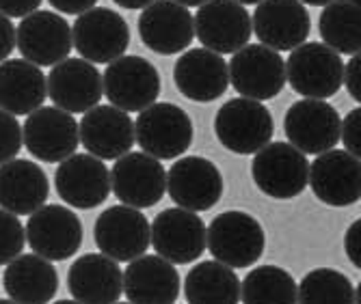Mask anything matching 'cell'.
Segmentation results:
<instances>
[{"mask_svg": "<svg viewBox=\"0 0 361 304\" xmlns=\"http://www.w3.org/2000/svg\"><path fill=\"white\" fill-rule=\"evenodd\" d=\"M214 134L219 143L238 156H251L271 143L275 121L271 110L249 97L229 99L214 117Z\"/></svg>", "mask_w": 361, "mask_h": 304, "instance_id": "obj_1", "label": "cell"}, {"mask_svg": "<svg viewBox=\"0 0 361 304\" xmlns=\"http://www.w3.org/2000/svg\"><path fill=\"white\" fill-rule=\"evenodd\" d=\"M344 61L329 46L305 42L290 50L286 82L292 91L310 99H329L342 89Z\"/></svg>", "mask_w": 361, "mask_h": 304, "instance_id": "obj_2", "label": "cell"}, {"mask_svg": "<svg viewBox=\"0 0 361 304\" xmlns=\"http://www.w3.org/2000/svg\"><path fill=\"white\" fill-rule=\"evenodd\" d=\"M135 143L156 160H176L184 156L192 143V121L184 108L167 101H154L139 110Z\"/></svg>", "mask_w": 361, "mask_h": 304, "instance_id": "obj_3", "label": "cell"}, {"mask_svg": "<svg viewBox=\"0 0 361 304\" xmlns=\"http://www.w3.org/2000/svg\"><path fill=\"white\" fill-rule=\"evenodd\" d=\"M267 246L262 224L245 212H223L206 229V248L212 257L229 267L253 265Z\"/></svg>", "mask_w": 361, "mask_h": 304, "instance_id": "obj_4", "label": "cell"}, {"mask_svg": "<svg viewBox=\"0 0 361 304\" xmlns=\"http://www.w3.org/2000/svg\"><path fill=\"white\" fill-rule=\"evenodd\" d=\"M251 175L255 186L273 198H294L307 188L310 162L290 143H269L255 151Z\"/></svg>", "mask_w": 361, "mask_h": 304, "instance_id": "obj_5", "label": "cell"}, {"mask_svg": "<svg viewBox=\"0 0 361 304\" xmlns=\"http://www.w3.org/2000/svg\"><path fill=\"white\" fill-rule=\"evenodd\" d=\"M102 91L111 106L123 113H139L160 95V76L143 56H119L109 63L102 76Z\"/></svg>", "mask_w": 361, "mask_h": 304, "instance_id": "obj_6", "label": "cell"}, {"mask_svg": "<svg viewBox=\"0 0 361 304\" xmlns=\"http://www.w3.org/2000/svg\"><path fill=\"white\" fill-rule=\"evenodd\" d=\"M227 74L229 82L243 97L255 101L273 99L286 87L283 58L262 44H247L234 52L232 61L227 63Z\"/></svg>", "mask_w": 361, "mask_h": 304, "instance_id": "obj_7", "label": "cell"}, {"mask_svg": "<svg viewBox=\"0 0 361 304\" xmlns=\"http://www.w3.org/2000/svg\"><path fill=\"white\" fill-rule=\"evenodd\" d=\"M113 194L128 208L147 210L167 192V171L160 160L145 151H128L111 171Z\"/></svg>", "mask_w": 361, "mask_h": 304, "instance_id": "obj_8", "label": "cell"}, {"mask_svg": "<svg viewBox=\"0 0 361 304\" xmlns=\"http://www.w3.org/2000/svg\"><path fill=\"white\" fill-rule=\"evenodd\" d=\"M26 244L48 261L72 259L82 246V222L76 212L61 205H44L28 214Z\"/></svg>", "mask_w": 361, "mask_h": 304, "instance_id": "obj_9", "label": "cell"}, {"mask_svg": "<svg viewBox=\"0 0 361 304\" xmlns=\"http://www.w3.org/2000/svg\"><path fill=\"white\" fill-rule=\"evenodd\" d=\"M72 46H76V52L85 61L93 65H109L128 50L130 26L117 11L91 7L80 13L72 26Z\"/></svg>", "mask_w": 361, "mask_h": 304, "instance_id": "obj_10", "label": "cell"}, {"mask_svg": "<svg viewBox=\"0 0 361 304\" xmlns=\"http://www.w3.org/2000/svg\"><path fill=\"white\" fill-rule=\"evenodd\" d=\"M149 246L173 265H186L206 251V222L197 212L171 208L149 222Z\"/></svg>", "mask_w": 361, "mask_h": 304, "instance_id": "obj_11", "label": "cell"}, {"mask_svg": "<svg viewBox=\"0 0 361 304\" xmlns=\"http://www.w3.org/2000/svg\"><path fill=\"white\" fill-rule=\"evenodd\" d=\"M22 143L37 160L59 164L76 153L80 145L78 123L72 113H65L56 106H39L24 121Z\"/></svg>", "mask_w": 361, "mask_h": 304, "instance_id": "obj_12", "label": "cell"}, {"mask_svg": "<svg viewBox=\"0 0 361 304\" xmlns=\"http://www.w3.org/2000/svg\"><path fill=\"white\" fill-rule=\"evenodd\" d=\"M340 113L324 99H301L292 104L283 119L290 145L307 156H318L340 143Z\"/></svg>", "mask_w": 361, "mask_h": 304, "instance_id": "obj_13", "label": "cell"}, {"mask_svg": "<svg viewBox=\"0 0 361 304\" xmlns=\"http://www.w3.org/2000/svg\"><path fill=\"white\" fill-rule=\"evenodd\" d=\"M195 35L206 50L216 54H232L249 44L251 15L236 0H208L192 15Z\"/></svg>", "mask_w": 361, "mask_h": 304, "instance_id": "obj_14", "label": "cell"}, {"mask_svg": "<svg viewBox=\"0 0 361 304\" xmlns=\"http://www.w3.org/2000/svg\"><path fill=\"white\" fill-rule=\"evenodd\" d=\"M54 186L68 205L76 210H93L100 208L111 194V171L104 160L91 153H72L61 160Z\"/></svg>", "mask_w": 361, "mask_h": 304, "instance_id": "obj_15", "label": "cell"}, {"mask_svg": "<svg viewBox=\"0 0 361 304\" xmlns=\"http://www.w3.org/2000/svg\"><path fill=\"white\" fill-rule=\"evenodd\" d=\"M22 58L37 67H52L72 52V26L54 11H32L16 28Z\"/></svg>", "mask_w": 361, "mask_h": 304, "instance_id": "obj_16", "label": "cell"}, {"mask_svg": "<svg viewBox=\"0 0 361 304\" xmlns=\"http://www.w3.org/2000/svg\"><path fill=\"white\" fill-rule=\"evenodd\" d=\"M251 30L262 46L290 52L307 42L312 20L299 0H262L251 15Z\"/></svg>", "mask_w": 361, "mask_h": 304, "instance_id": "obj_17", "label": "cell"}, {"mask_svg": "<svg viewBox=\"0 0 361 304\" xmlns=\"http://www.w3.org/2000/svg\"><path fill=\"white\" fill-rule=\"evenodd\" d=\"M307 184L314 196L331 208H348L361 196V164L346 149L318 153L310 164Z\"/></svg>", "mask_w": 361, "mask_h": 304, "instance_id": "obj_18", "label": "cell"}, {"mask_svg": "<svg viewBox=\"0 0 361 304\" xmlns=\"http://www.w3.org/2000/svg\"><path fill=\"white\" fill-rule=\"evenodd\" d=\"M167 192L178 208L208 212L223 196V175L214 162L186 156L173 162L167 171Z\"/></svg>", "mask_w": 361, "mask_h": 304, "instance_id": "obj_19", "label": "cell"}, {"mask_svg": "<svg viewBox=\"0 0 361 304\" xmlns=\"http://www.w3.org/2000/svg\"><path fill=\"white\" fill-rule=\"evenodd\" d=\"M95 244L115 261H133L149 248V220L137 208L115 205L95 220Z\"/></svg>", "mask_w": 361, "mask_h": 304, "instance_id": "obj_20", "label": "cell"}, {"mask_svg": "<svg viewBox=\"0 0 361 304\" xmlns=\"http://www.w3.org/2000/svg\"><path fill=\"white\" fill-rule=\"evenodd\" d=\"M46 91L52 104L65 113H87L100 104L104 95L102 74L85 58H63L52 65L46 78Z\"/></svg>", "mask_w": 361, "mask_h": 304, "instance_id": "obj_21", "label": "cell"}, {"mask_svg": "<svg viewBox=\"0 0 361 304\" xmlns=\"http://www.w3.org/2000/svg\"><path fill=\"white\" fill-rule=\"evenodd\" d=\"M139 35L160 56L180 54L195 39L192 15L173 0H154L139 15Z\"/></svg>", "mask_w": 361, "mask_h": 304, "instance_id": "obj_22", "label": "cell"}, {"mask_svg": "<svg viewBox=\"0 0 361 304\" xmlns=\"http://www.w3.org/2000/svg\"><path fill=\"white\" fill-rule=\"evenodd\" d=\"M78 139L82 147L100 160H117L135 147V121L115 106H93L82 113Z\"/></svg>", "mask_w": 361, "mask_h": 304, "instance_id": "obj_23", "label": "cell"}, {"mask_svg": "<svg viewBox=\"0 0 361 304\" xmlns=\"http://www.w3.org/2000/svg\"><path fill=\"white\" fill-rule=\"evenodd\" d=\"M173 82L186 99L208 104L223 97L229 87L227 63L223 54L206 48L188 50L173 65Z\"/></svg>", "mask_w": 361, "mask_h": 304, "instance_id": "obj_24", "label": "cell"}, {"mask_svg": "<svg viewBox=\"0 0 361 304\" xmlns=\"http://www.w3.org/2000/svg\"><path fill=\"white\" fill-rule=\"evenodd\" d=\"M123 296L133 304H173L180 296V274L160 255H139L123 272Z\"/></svg>", "mask_w": 361, "mask_h": 304, "instance_id": "obj_25", "label": "cell"}, {"mask_svg": "<svg viewBox=\"0 0 361 304\" xmlns=\"http://www.w3.org/2000/svg\"><path fill=\"white\" fill-rule=\"evenodd\" d=\"M68 289L72 300L82 304H115L123 296V272L119 261L87 253L68 270Z\"/></svg>", "mask_w": 361, "mask_h": 304, "instance_id": "obj_26", "label": "cell"}, {"mask_svg": "<svg viewBox=\"0 0 361 304\" xmlns=\"http://www.w3.org/2000/svg\"><path fill=\"white\" fill-rule=\"evenodd\" d=\"M50 196V182L44 168L30 160H9L0 164V208L28 216Z\"/></svg>", "mask_w": 361, "mask_h": 304, "instance_id": "obj_27", "label": "cell"}, {"mask_svg": "<svg viewBox=\"0 0 361 304\" xmlns=\"http://www.w3.org/2000/svg\"><path fill=\"white\" fill-rule=\"evenodd\" d=\"M3 285L11 302L46 304L59 291V272L48 259L35 253L18 255L7 263Z\"/></svg>", "mask_w": 361, "mask_h": 304, "instance_id": "obj_28", "label": "cell"}, {"mask_svg": "<svg viewBox=\"0 0 361 304\" xmlns=\"http://www.w3.org/2000/svg\"><path fill=\"white\" fill-rule=\"evenodd\" d=\"M48 97L42 67L26 58H7L0 63V110L13 117L30 115Z\"/></svg>", "mask_w": 361, "mask_h": 304, "instance_id": "obj_29", "label": "cell"}, {"mask_svg": "<svg viewBox=\"0 0 361 304\" xmlns=\"http://www.w3.org/2000/svg\"><path fill=\"white\" fill-rule=\"evenodd\" d=\"M184 296L190 304H236L240 302V281L229 267L221 261H202L184 281Z\"/></svg>", "mask_w": 361, "mask_h": 304, "instance_id": "obj_30", "label": "cell"}, {"mask_svg": "<svg viewBox=\"0 0 361 304\" xmlns=\"http://www.w3.org/2000/svg\"><path fill=\"white\" fill-rule=\"evenodd\" d=\"M320 37L338 54H359L361 50V5L350 0H331L324 5L320 20Z\"/></svg>", "mask_w": 361, "mask_h": 304, "instance_id": "obj_31", "label": "cell"}, {"mask_svg": "<svg viewBox=\"0 0 361 304\" xmlns=\"http://www.w3.org/2000/svg\"><path fill=\"white\" fill-rule=\"evenodd\" d=\"M240 300L245 304H294L297 283L279 265H257L240 283Z\"/></svg>", "mask_w": 361, "mask_h": 304, "instance_id": "obj_32", "label": "cell"}, {"mask_svg": "<svg viewBox=\"0 0 361 304\" xmlns=\"http://www.w3.org/2000/svg\"><path fill=\"white\" fill-rule=\"evenodd\" d=\"M297 302L301 304H353L355 289L346 274L334 267H316L307 272L297 287Z\"/></svg>", "mask_w": 361, "mask_h": 304, "instance_id": "obj_33", "label": "cell"}, {"mask_svg": "<svg viewBox=\"0 0 361 304\" xmlns=\"http://www.w3.org/2000/svg\"><path fill=\"white\" fill-rule=\"evenodd\" d=\"M26 233L20 218L7 210H0V265H7L24 251Z\"/></svg>", "mask_w": 361, "mask_h": 304, "instance_id": "obj_34", "label": "cell"}, {"mask_svg": "<svg viewBox=\"0 0 361 304\" xmlns=\"http://www.w3.org/2000/svg\"><path fill=\"white\" fill-rule=\"evenodd\" d=\"M22 149V127L18 119L0 110V164L13 160Z\"/></svg>", "mask_w": 361, "mask_h": 304, "instance_id": "obj_35", "label": "cell"}, {"mask_svg": "<svg viewBox=\"0 0 361 304\" xmlns=\"http://www.w3.org/2000/svg\"><path fill=\"white\" fill-rule=\"evenodd\" d=\"M340 141L350 156H361V108H353L340 121Z\"/></svg>", "mask_w": 361, "mask_h": 304, "instance_id": "obj_36", "label": "cell"}, {"mask_svg": "<svg viewBox=\"0 0 361 304\" xmlns=\"http://www.w3.org/2000/svg\"><path fill=\"white\" fill-rule=\"evenodd\" d=\"M359 74H361V58L359 54H353L350 61L344 65V76H342V84L346 87L348 95L355 101H361V89H359Z\"/></svg>", "mask_w": 361, "mask_h": 304, "instance_id": "obj_37", "label": "cell"}, {"mask_svg": "<svg viewBox=\"0 0 361 304\" xmlns=\"http://www.w3.org/2000/svg\"><path fill=\"white\" fill-rule=\"evenodd\" d=\"M359 242H361V220H355L346 229V235H344V251H346L348 261L355 267H361V248H359Z\"/></svg>", "mask_w": 361, "mask_h": 304, "instance_id": "obj_38", "label": "cell"}, {"mask_svg": "<svg viewBox=\"0 0 361 304\" xmlns=\"http://www.w3.org/2000/svg\"><path fill=\"white\" fill-rule=\"evenodd\" d=\"M44 0H0V13L7 18H26L37 11Z\"/></svg>", "mask_w": 361, "mask_h": 304, "instance_id": "obj_39", "label": "cell"}, {"mask_svg": "<svg viewBox=\"0 0 361 304\" xmlns=\"http://www.w3.org/2000/svg\"><path fill=\"white\" fill-rule=\"evenodd\" d=\"M16 48V26L11 18L0 13V63L7 61Z\"/></svg>", "mask_w": 361, "mask_h": 304, "instance_id": "obj_40", "label": "cell"}, {"mask_svg": "<svg viewBox=\"0 0 361 304\" xmlns=\"http://www.w3.org/2000/svg\"><path fill=\"white\" fill-rule=\"evenodd\" d=\"M52 5V9L65 13V15H80L85 11H89L91 7H95L97 0H48Z\"/></svg>", "mask_w": 361, "mask_h": 304, "instance_id": "obj_41", "label": "cell"}, {"mask_svg": "<svg viewBox=\"0 0 361 304\" xmlns=\"http://www.w3.org/2000/svg\"><path fill=\"white\" fill-rule=\"evenodd\" d=\"M113 3L123 9H145L147 5L154 3V0H113Z\"/></svg>", "mask_w": 361, "mask_h": 304, "instance_id": "obj_42", "label": "cell"}, {"mask_svg": "<svg viewBox=\"0 0 361 304\" xmlns=\"http://www.w3.org/2000/svg\"><path fill=\"white\" fill-rule=\"evenodd\" d=\"M173 3L182 5V7H202L208 0H173Z\"/></svg>", "mask_w": 361, "mask_h": 304, "instance_id": "obj_43", "label": "cell"}, {"mask_svg": "<svg viewBox=\"0 0 361 304\" xmlns=\"http://www.w3.org/2000/svg\"><path fill=\"white\" fill-rule=\"evenodd\" d=\"M299 3H303V5H312V7H324V5H329L331 0H299Z\"/></svg>", "mask_w": 361, "mask_h": 304, "instance_id": "obj_44", "label": "cell"}, {"mask_svg": "<svg viewBox=\"0 0 361 304\" xmlns=\"http://www.w3.org/2000/svg\"><path fill=\"white\" fill-rule=\"evenodd\" d=\"M238 5H257V3H262V0H236Z\"/></svg>", "mask_w": 361, "mask_h": 304, "instance_id": "obj_45", "label": "cell"}, {"mask_svg": "<svg viewBox=\"0 0 361 304\" xmlns=\"http://www.w3.org/2000/svg\"><path fill=\"white\" fill-rule=\"evenodd\" d=\"M350 3H359V0H350Z\"/></svg>", "mask_w": 361, "mask_h": 304, "instance_id": "obj_46", "label": "cell"}]
</instances>
